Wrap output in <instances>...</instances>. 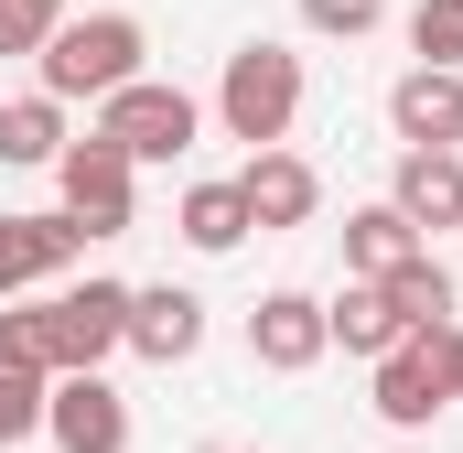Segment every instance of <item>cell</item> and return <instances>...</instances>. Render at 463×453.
Wrapping results in <instances>:
<instances>
[{
  "label": "cell",
  "instance_id": "obj_1",
  "mask_svg": "<svg viewBox=\"0 0 463 453\" xmlns=\"http://www.w3.org/2000/svg\"><path fill=\"white\" fill-rule=\"evenodd\" d=\"M216 119H227V140H248V151H280L291 119H302V54L291 43H237L227 76H216Z\"/></svg>",
  "mask_w": 463,
  "mask_h": 453
},
{
  "label": "cell",
  "instance_id": "obj_2",
  "mask_svg": "<svg viewBox=\"0 0 463 453\" xmlns=\"http://www.w3.org/2000/svg\"><path fill=\"white\" fill-rule=\"evenodd\" d=\"M33 65H43V98H54V109H65V98H98V109H109L118 87H140V22H129V11H87V22H65Z\"/></svg>",
  "mask_w": 463,
  "mask_h": 453
},
{
  "label": "cell",
  "instance_id": "obj_3",
  "mask_svg": "<svg viewBox=\"0 0 463 453\" xmlns=\"http://www.w3.org/2000/svg\"><path fill=\"white\" fill-rule=\"evenodd\" d=\"M194 130H205V109H194L184 87H151V76H140V87H118L109 109H98V140L129 151V173H140V162H184V151H194Z\"/></svg>",
  "mask_w": 463,
  "mask_h": 453
},
{
  "label": "cell",
  "instance_id": "obj_4",
  "mask_svg": "<svg viewBox=\"0 0 463 453\" xmlns=\"http://www.w3.org/2000/svg\"><path fill=\"white\" fill-rule=\"evenodd\" d=\"M54 184H65V217L87 226V237H129V206H140V195H129V184H140V173H129V151H109V140L87 130V140H65Z\"/></svg>",
  "mask_w": 463,
  "mask_h": 453
},
{
  "label": "cell",
  "instance_id": "obj_5",
  "mask_svg": "<svg viewBox=\"0 0 463 453\" xmlns=\"http://www.w3.org/2000/svg\"><path fill=\"white\" fill-rule=\"evenodd\" d=\"M87 259V226L65 217H0V303H22V292H43V281H65Z\"/></svg>",
  "mask_w": 463,
  "mask_h": 453
},
{
  "label": "cell",
  "instance_id": "obj_6",
  "mask_svg": "<svg viewBox=\"0 0 463 453\" xmlns=\"http://www.w3.org/2000/svg\"><path fill=\"white\" fill-rule=\"evenodd\" d=\"M43 443H54V453H129V400H118L109 378H54Z\"/></svg>",
  "mask_w": 463,
  "mask_h": 453
},
{
  "label": "cell",
  "instance_id": "obj_7",
  "mask_svg": "<svg viewBox=\"0 0 463 453\" xmlns=\"http://www.w3.org/2000/svg\"><path fill=\"white\" fill-rule=\"evenodd\" d=\"M453 400H442V335H410L377 356V421H399V432H420V421H442Z\"/></svg>",
  "mask_w": 463,
  "mask_h": 453
},
{
  "label": "cell",
  "instance_id": "obj_8",
  "mask_svg": "<svg viewBox=\"0 0 463 453\" xmlns=\"http://www.w3.org/2000/svg\"><path fill=\"white\" fill-rule=\"evenodd\" d=\"M324 345L335 335H324V303H313V292H259V313H248V356H259V367L302 378Z\"/></svg>",
  "mask_w": 463,
  "mask_h": 453
},
{
  "label": "cell",
  "instance_id": "obj_9",
  "mask_svg": "<svg viewBox=\"0 0 463 453\" xmlns=\"http://www.w3.org/2000/svg\"><path fill=\"white\" fill-rule=\"evenodd\" d=\"M388 130H399L410 151H453V140H463V76L410 65V76L388 87Z\"/></svg>",
  "mask_w": 463,
  "mask_h": 453
},
{
  "label": "cell",
  "instance_id": "obj_10",
  "mask_svg": "<svg viewBox=\"0 0 463 453\" xmlns=\"http://www.w3.org/2000/svg\"><path fill=\"white\" fill-rule=\"evenodd\" d=\"M388 206L420 226V248H431V226H463V151H399Z\"/></svg>",
  "mask_w": 463,
  "mask_h": 453
},
{
  "label": "cell",
  "instance_id": "obj_11",
  "mask_svg": "<svg viewBox=\"0 0 463 453\" xmlns=\"http://www.w3.org/2000/svg\"><path fill=\"white\" fill-rule=\"evenodd\" d=\"M237 195H248V226H313V206H324V184H313L302 151H248Z\"/></svg>",
  "mask_w": 463,
  "mask_h": 453
},
{
  "label": "cell",
  "instance_id": "obj_12",
  "mask_svg": "<svg viewBox=\"0 0 463 453\" xmlns=\"http://www.w3.org/2000/svg\"><path fill=\"white\" fill-rule=\"evenodd\" d=\"M194 345H205V303H194V292H173V281H162V292H129V356L184 367Z\"/></svg>",
  "mask_w": 463,
  "mask_h": 453
},
{
  "label": "cell",
  "instance_id": "obj_13",
  "mask_svg": "<svg viewBox=\"0 0 463 453\" xmlns=\"http://www.w3.org/2000/svg\"><path fill=\"white\" fill-rule=\"evenodd\" d=\"M410 259H420V226L399 217V206L345 217V270H355V281H388V270H410Z\"/></svg>",
  "mask_w": 463,
  "mask_h": 453
},
{
  "label": "cell",
  "instance_id": "obj_14",
  "mask_svg": "<svg viewBox=\"0 0 463 453\" xmlns=\"http://www.w3.org/2000/svg\"><path fill=\"white\" fill-rule=\"evenodd\" d=\"M377 292H388V313H399V335H442V324H453V270H442L431 248H420L410 270H388Z\"/></svg>",
  "mask_w": 463,
  "mask_h": 453
},
{
  "label": "cell",
  "instance_id": "obj_15",
  "mask_svg": "<svg viewBox=\"0 0 463 453\" xmlns=\"http://www.w3.org/2000/svg\"><path fill=\"white\" fill-rule=\"evenodd\" d=\"M324 335L345 345V356H388V345H410V335H399V313H388V292H377V281H345V292L324 303Z\"/></svg>",
  "mask_w": 463,
  "mask_h": 453
},
{
  "label": "cell",
  "instance_id": "obj_16",
  "mask_svg": "<svg viewBox=\"0 0 463 453\" xmlns=\"http://www.w3.org/2000/svg\"><path fill=\"white\" fill-rule=\"evenodd\" d=\"M0 162H11V173L65 162V109H54V98H11V109H0Z\"/></svg>",
  "mask_w": 463,
  "mask_h": 453
},
{
  "label": "cell",
  "instance_id": "obj_17",
  "mask_svg": "<svg viewBox=\"0 0 463 453\" xmlns=\"http://www.w3.org/2000/svg\"><path fill=\"white\" fill-rule=\"evenodd\" d=\"M173 226H184V248H205V259H227L237 237H248V195H237V184H194Z\"/></svg>",
  "mask_w": 463,
  "mask_h": 453
},
{
  "label": "cell",
  "instance_id": "obj_18",
  "mask_svg": "<svg viewBox=\"0 0 463 453\" xmlns=\"http://www.w3.org/2000/svg\"><path fill=\"white\" fill-rule=\"evenodd\" d=\"M43 400H54V378H43V367H11V356H0V453H22L33 432H43Z\"/></svg>",
  "mask_w": 463,
  "mask_h": 453
},
{
  "label": "cell",
  "instance_id": "obj_19",
  "mask_svg": "<svg viewBox=\"0 0 463 453\" xmlns=\"http://www.w3.org/2000/svg\"><path fill=\"white\" fill-rule=\"evenodd\" d=\"M410 54L463 76V0H410Z\"/></svg>",
  "mask_w": 463,
  "mask_h": 453
},
{
  "label": "cell",
  "instance_id": "obj_20",
  "mask_svg": "<svg viewBox=\"0 0 463 453\" xmlns=\"http://www.w3.org/2000/svg\"><path fill=\"white\" fill-rule=\"evenodd\" d=\"M65 33V0H0V54H43Z\"/></svg>",
  "mask_w": 463,
  "mask_h": 453
},
{
  "label": "cell",
  "instance_id": "obj_21",
  "mask_svg": "<svg viewBox=\"0 0 463 453\" xmlns=\"http://www.w3.org/2000/svg\"><path fill=\"white\" fill-rule=\"evenodd\" d=\"M302 22H313V33H377V22H388V0H302Z\"/></svg>",
  "mask_w": 463,
  "mask_h": 453
},
{
  "label": "cell",
  "instance_id": "obj_22",
  "mask_svg": "<svg viewBox=\"0 0 463 453\" xmlns=\"http://www.w3.org/2000/svg\"><path fill=\"white\" fill-rule=\"evenodd\" d=\"M442 400H463V324H442Z\"/></svg>",
  "mask_w": 463,
  "mask_h": 453
}]
</instances>
